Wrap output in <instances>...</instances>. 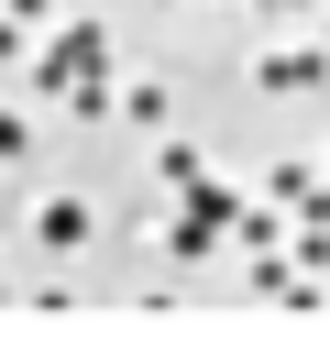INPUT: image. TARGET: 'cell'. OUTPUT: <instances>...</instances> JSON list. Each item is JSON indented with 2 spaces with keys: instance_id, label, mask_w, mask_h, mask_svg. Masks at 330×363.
<instances>
[{
  "instance_id": "cell-1",
  "label": "cell",
  "mask_w": 330,
  "mask_h": 363,
  "mask_svg": "<svg viewBox=\"0 0 330 363\" xmlns=\"http://www.w3.org/2000/svg\"><path fill=\"white\" fill-rule=\"evenodd\" d=\"M77 77H99V23H66L55 45L33 55V89H55V99H66V89H77Z\"/></svg>"
},
{
  "instance_id": "cell-2",
  "label": "cell",
  "mask_w": 330,
  "mask_h": 363,
  "mask_svg": "<svg viewBox=\"0 0 330 363\" xmlns=\"http://www.w3.org/2000/svg\"><path fill=\"white\" fill-rule=\"evenodd\" d=\"M253 89H264V99H297V89H330V45H275V55L253 67Z\"/></svg>"
},
{
  "instance_id": "cell-3",
  "label": "cell",
  "mask_w": 330,
  "mask_h": 363,
  "mask_svg": "<svg viewBox=\"0 0 330 363\" xmlns=\"http://www.w3.org/2000/svg\"><path fill=\"white\" fill-rule=\"evenodd\" d=\"M88 231H99V209H88V199H33V242H44V253H77Z\"/></svg>"
},
{
  "instance_id": "cell-4",
  "label": "cell",
  "mask_w": 330,
  "mask_h": 363,
  "mask_svg": "<svg viewBox=\"0 0 330 363\" xmlns=\"http://www.w3.org/2000/svg\"><path fill=\"white\" fill-rule=\"evenodd\" d=\"M253 297H275V308H319V286L297 275V253H286V264H253Z\"/></svg>"
},
{
  "instance_id": "cell-5",
  "label": "cell",
  "mask_w": 330,
  "mask_h": 363,
  "mask_svg": "<svg viewBox=\"0 0 330 363\" xmlns=\"http://www.w3.org/2000/svg\"><path fill=\"white\" fill-rule=\"evenodd\" d=\"M154 187H176V199H198V187H209V165H198V143H165V155H154Z\"/></svg>"
},
{
  "instance_id": "cell-6",
  "label": "cell",
  "mask_w": 330,
  "mask_h": 363,
  "mask_svg": "<svg viewBox=\"0 0 330 363\" xmlns=\"http://www.w3.org/2000/svg\"><path fill=\"white\" fill-rule=\"evenodd\" d=\"M264 187H275L286 209H308V199H319V165H297V155H286V165H275V177H264Z\"/></svg>"
},
{
  "instance_id": "cell-7",
  "label": "cell",
  "mask_w": 330,
  "mask_h": 363,
  "mask_svg": "<svg viewBox=\"0 0 330 363\" xmlns=\"http://www.w3.org/2000/svg\"><path fill=\"white\" fill-rule=\"evenodd\" d=\"M121 121H143V133H165V89H154V77H143V89H121Z\"/></svg>"
},
{
  "instance_id": "cell-8",
  "label": "cell",
  "mask_w": 330,
  "mask_h": 363,
  "mask_svg": "<svg viewBox=\"0 0 330 363\" xmlns=\"http://www.w3.org/2000/svg\"><path fill=\"white\" fill-rule=\"evenodd\" d=\"M22 33H33V23H11V11H0V67H22Z\"/></svg>"
},
{
  "instance_id": "cell-9",
  "label": "cell",
  "mask_w": 330,
  "mask_h": 363,
  "mask_svg": "<svg viewBox=\"0 0 330 363\" xmlns=\"http://www.w3.org/2000/svg\"><path fill=\"white\" fill-rule=\"evenodd\" d=\"M0 11H11V23H55V0H0Z\"/></svg>"
},
{
  "instance_id": "cell-10",
  "label": "cell",
  "mask_w": 330,
  "mask_h": 363,
  "mask_svg": "<svg viewBox=\"0 0 330 363\" xmlns=\"http://www.w3.org/2000/svg\"><path fill=\"white\" fill-rule=\"evenodd\" d=\"M11 155H22V121H11V111H0V165H11Z\"/></svg>"
},
{
  "instance_id": "cell-11",
  "label": "cell",
  "mask_w": 330,
  "mask_h": 363,
  "mask_svg": "<svg viewBox=\"0 0 330 363\" xmlns=\"http://www.w3.org/2000/svg\"><path fill=\"white\" fill-rule=\"evenodd\" d=\"M253 11H308V0H253Z\"/></svg>"
},
{
  "instance_id": "cell-12",
  "label": "cell",
  "mask_w": 330,
  "mask_h": 363,
  "mask_svg": "<svg viewBox=\"0 0 330 363\" xmlns=\"http://www.w3.org/2000/svg\"><path fill=\"white\" fill-rule=\"evenodd\" d=\"M0 308H11V275H0Z\"/></svg>"
}]
</instances>
